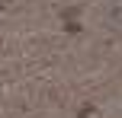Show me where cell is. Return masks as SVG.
Segmentation results:
<instances>
[{
  "instance_id": "obj_1",
  "label": "cell",
  "mask_w": 122,
  "mask_h": 118,
  "mask_svg": "<svg viewBox=\"0 0 122 118\" xmlns=\"http://www.w3.org/2000/svg\"><path fill=\"white\" fill-rule=\"evenodd\" d=\"M90 112H93V105H84V109H80V115H77V118H90Z\"/></svg>"
}]
</instances>
